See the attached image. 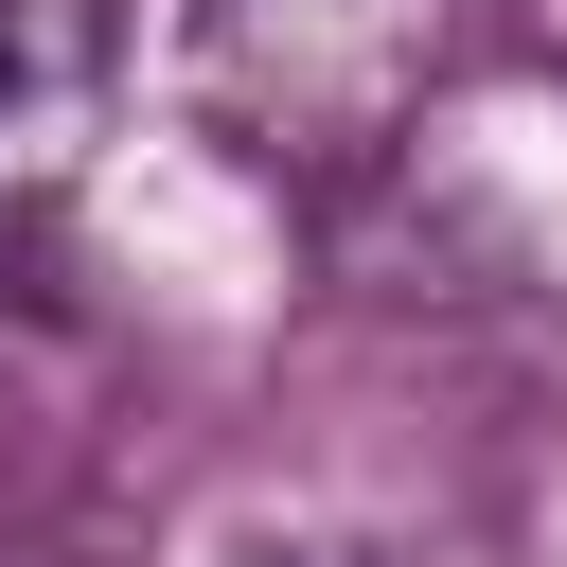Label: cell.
<instances>
[{"label": "cell", "instance_id": "obj_3", "mask_svg": "<svg viewBox=\"0 0 567 567\" xmlns=\"http://www.w3.org/2000/svg\"><path fill=\"white\" fill-rule=\"evenodd\" d=\"M496 18H514V53H532V71H567V0H496Z\"/></svg>", "mask_w": 567, "mask_h": 567}, {"label": "cell", "instance_id": "obj_1", "mask_svg": "<svg viewBox=\"0 0 567 567\" xmlns=\"http://www.w3.org/2000/svg\"><path fill=\"white\" fill-rule=\"evenodd\" d=\"M461 71V0H195L177 89L248 177H372Z\"/></svg>", "mask_w": 567, "mask_h": 567}, {"label": "cell", "instance_id": "obj_2", "mask_svg": "<svg viewBox=\"0 0 567 567\" xmlns=\"http://www.w3.org/2000/svg\"><path fill=\"white\" fill-rule=\"evenodd\" d=\"M106 142V0H0V230H35Z\"/></svg>", "mask_w": 567, "mask_h": 567}]
</instances>
